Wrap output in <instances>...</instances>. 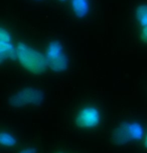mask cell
<instances>
[{
	"label": "cell",
	"instance_id": "obj_1",
	"mask_svg": "<svg viewBox=\"0 0 147 153\" xmlns=\"http://www.w3.org/2000/svg\"><path fill=\"white\" fill-rule=\"evenodd\" d=\"M16 56L22 67L33 74L44 73L48 67L44 54L25 43L19 42L16 45Z\"/></svg>",
	"mask_w": 147,
	"mask_h": 153
},
{
	"label": "cell",
	"instance_id": "obj_2",
	"mask_svg": "<svg viewBox=\"0 0 147 153\" xmlns=\"http://www.w3.org/2000/svg\"><path fill=\"white\" fill-rule=\"evenodd\" d=\"M143 138V126L136 121H125L120 123L112 132V141L115 145H126L135 141H140Z\"/></svg>",
	"mask_w": 147,
	"mask_h": 153
},
{
	"label": "cell",
	"instance_id": "obj_3",
	"mask_svg": "<svg viewBox=\"0 0 147 153\" xmlns=\"http://www.w3.org/2000/svg\"><path fill=\"white\" fill-rule=\"evenodd\" d=\"M45 57L48 68L54 72H64L69 66V59L62 43L57 40H51L47 44Z\"/></svg>",
	"mask_w": 147,
	"mask_h": 153
},
{
	"label": "cell",
	"instance_id": "obj_4",
	"mask_svg": "<svg viewBox=\"0 0 147 153\" xmlns=\"http://www.w3.org/2000/svg\"><path fill=\"white\" fill-rule=\"evenodd\" d=\"M44 99V93L35 87H25L17 91L9 98V104L14 108L27 105H39Z\"/></svg>",
	"mask_w": 147,
	"mask_h": 153
},
{
	"label": "cell",
	"instance_id": "obj_5",
	"mask_svg": "<svg viewBox=\"0 0 147 153\" xmlns=\"http://www.w3.org/2000/svg\"><path fill=\"white\" fill-rule=\"evenodd\" d=\"M101 122V113L95 106H86L78 112L75 123L79 128L93 129Z\"/></svg>",
	"mask_w": 147,
	"mask_h": 153
},
{
	"label": "cell",
	"instance_id": "obj_6",
	"mask_svg": "<svg viewBox=\"0 0 147 153\" xmlns=\"http://www.w3.org/2000/svg\"><path fill=\"white\" fill-rule=\"evenodd\" d=\"M16 46L13 45L11 35L3 27L0 28V59L3 63L5 60L16 59Z\"/></svg>",
	"mask_w": 147,
	"mask_h": 153
},
{
	"label": "cell",
	"instance_id": "obj_7",
	"mask_svg": "<svg viewBox=\"0 0 147 153\" xmlns=\"http://www.w3.org/2000/svg\"><path fill=\"white\" fill-rule=\"evenodd\" d=\"M71 8L77 18L83 19L90 12V0H71Z\"/></svg>",
	"mask_w": 147,
	"mask_h": 153
},
{
	"label": "cell",
	"instance_id": "obj_8",
	"mask_svg": "<svg viewBox=\"0 0 147 153\" xmlns=\"http://www.w3.org/2000/svg\"><path fill=\"white\" fill-rule=\"evenodd\" d=\"M135 17L141 26H147V4H140L135 10Z\"/></svg>",
	"mask_w": 147,
	"mask_h": 153
},
{
	"label": "cell",
	"instance_id": "obj_9",
	"mask_svg": "<svg viewBox=\"0 0 147 153\" xmlns=\"http://www.w3.org/2000/svg\"><path fill=\"white\" fill-rule=\"evenodd\" d=\"M0 143L4 147H13L16 145L17 139L9 132L1 131V133H0Z\"/></svg>",
	"mask_w": 147,
	"mask_h": 153
},
{
	"label": "cell",
	"instance_id": "obj_10",
	"mask_svg": "<svg viewBox=\"0 0 147 153\" xmlns=\"http://www.w3.org/2000/svg\"><path fill=\"white\" fill-rule=\"evenodd\" d=\"M140 38L144 43H147V26H144L141 30Z\"/></svg>",
	"mask_w": 147,
	"mask_h": 153
},
{
	"label": "cell",
	"instance_id": "obj_11",
	"mask_svg": "<svg viewBox=\"0 0 147 153\" xmlns=\"http://www.w3.org/2000/svg\"><path fill=\"white\" fill-rule=\"evenodd\" d=\"M19 153H36L35 147H26V148L22 149Z\"/></svg>",
	"mask_w": 147,
	"mask_h": 153
},
{
	"label": "cell",
	"instance_id": "obj_12",
	"mask_svg": "<svg viewBox=\"0 0 147 153\" xmlns=\"http://www.w3.org/2000/svg\"><path fill=\"white\" fill-rule=\"evenodd\" d=\"M143 145L147 149V132H146L145 136H144V138H143Z\"/></svg>",
	"mask_w": 147,
	"mask_h": 153
},
{
	"label": "cell",
	"instance_id": "obj_13",
	"mask_svg": "<svg viewBox=\"0 0 147 153\" xmlns=\"http://www.w3.org/2000/svg\"><path fill=\"white\" fill-rule=\"evenodd\" d=\"M60 1H62V2H64V1H66V0H60Z\"/></svg>",
	"mask_w": 147,
	"mask_h": 153
},
{
	"label": "cell",
	"instance_id": "obj_14",
	"mask_svg": "<svg viewBox=\"0 0 147 153\" xmlns=\"http://www.w3.org/2000/svg\"><path fill=\"white\" fill-rule=\"evenodd\" d=\"M57 153H64V152H57Z\"/></svg>",
	"mask_w": 147,
	"mask_h": 153
}]
</instances>
